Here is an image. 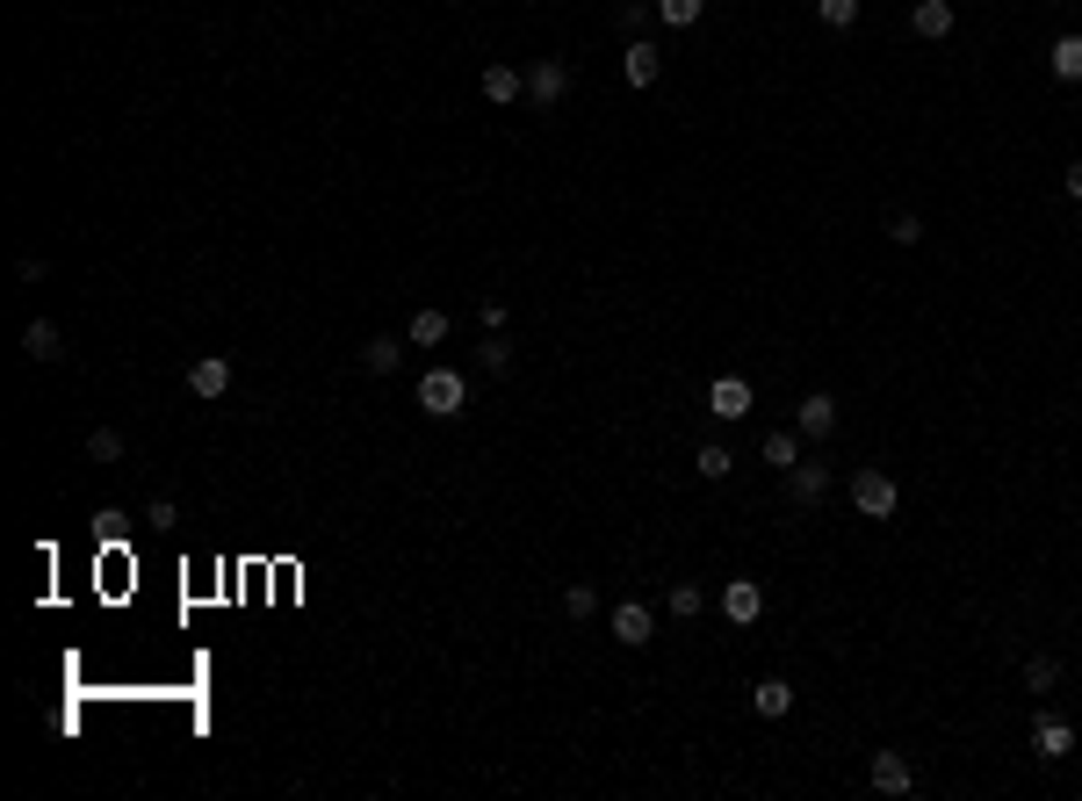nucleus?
Masks as SVG:
<instances>
[{
    "label": "nucleus",
    "mask_w": 1082,
    "mask_h": 801,
    "mask_svg": "<svg viewBox=\"0 0 1082 801\" xmlns=\"http://www.w3.org/2000/svg\"><path fill=\"white\" fill-rule=\"evenodd\" d=\"M563 94H570V66H563V58H542V66L527 72V102L534 108H556Z\"/></svg>",
    "instance_id": "423d86ee"
},
{
    "label": "nucleus",
    "mask_w": 1082,
    "mask_h": 801,
    "mask_svg": "<svg viewBox=\"0 0 1082 801\" xmlns=\"http://www.w3.org/2000/svg\"><path fill=\"white\" fill-rule=\"evenodd\" d=\"M751 384H743V376H721V384L715 390H707V412H715V419H751Z\"/></svg>",
    "instance_id": "9d476101"
},
{
    "label": "nucleus",
    "mask_w": 1082,
    "mask_h": 801,
    "mask_svg": "<svg viewBox=\"0 0 1082 801\" xmlns=\"http://www.w3.org/2000/svg\"><path fill=\"white\" fill-rule=\"evenodd\" d=\"M1061 188H1068V195H1075V203H1082V159H1075V167H1068V174H1061Z\"/></svg>",
    "instance_id": "7c9ffc66"
},
{
    "label": "nucleus",
    "mask_w": 1082,
    "mask_h": 801,
    "mask_svg": "<svg viewBox=\"0 0 1082 801\" xmlns=\"http://www.w3.org/2000/svg\"><path fill=\"white\" fill-rule=\"evenodd\" d=\"M910 30L924 36V44L953 36V0H916V8H910Z\"/></svg>",
    "instance_id": "4468645a"
},
{
    "label": "nucleus",
    "mask_w": 1082,
    "mask_h": 801,
    "mask_svg": "<svg viewBox=\"0 0 1082 801\" xmlns=\"http://www.w3.org/2000/svg\"><path fill=\"white\" fill-rule=\"evenodd\" d=\"M1047 72L1061 80V88H1075V80H1082V36H1061V44H1053V52H1047Z\"/></svg>",
    "instance_id": "a211bd4d"
},
{
    "label": "nucleus",
    "mask_w": 1082,
    "mask_h": 801,
    "mask_svg": "<svg viewBox=\"0 0 1082 801\" xmlns=\"http://www.w3.org/2000/svg\"><path fill=\"white\" fill-rule=\"evenodd\" d=\"M87 455H94V462H123V434L116 426H94V434H87Z\"/></svg>",
    "instance_id": "a878e982"
},
{
    "label": "nucleus",
    "mask_w": 1082,
    "mask_h": 801,
    "mask_svg": "<svg viewBox=\"0 0 1082 801\" xmlns=\"http://www.w3.org/2000/svg\"><path fill=\"white\" fill-rule=\"evenodd\" d=\"M751 708L765 714V722H779V714H794V686L787 679H758L751 686Z\"/></svg>",
    "instance_id": "dca6fc26"
},
{
    "label": "nucleus",
    "mask_w": 1082,
    "mask_h": 801,
    "mask_svg": "<svg viewBox=\"0 0 1082 801\" xmlns=\"http://www.w3.org/2000/svg\"><path fill=\"white\" fill-rule=\"evenodd\" d=\"M693 470H701V477H707V484H721V477L737 470V455L721 448V440H707V448H701V455H693Z\"/></svg>",
    "instance_id": "412c9836"
},
{
    "label": "nucleus",
    "mask_w": 1082,
    "mask_h": 801,
    "mask_svg": "<svg viewBox=\"0 0 1082 801\" xmlns=\"http://www.w3.org/2000/svg\"><path fill=\"white\" fill-rule=\"evenodd\" d=\"M888 239L895 245H916V239H924V225H916L910 209H895V217H888Z\"/></svg>",
    "instance_id": "c85d7f7f"
},
{
    "label": "nucleus",
    "mask_w": 1082,
    "mask_h": 801,
    "mask_svg": "<svg viewBox=\"0 0 1082 801\" xmlns=\"http://www.w3.org/2000/svg\"><path fill=\"white\" fill-rule=\"evenodd\" d=\"M1068 751H1075V722H1068V714H1039V722H1032V758L1061 766Z\"/></svg>",
    "instance_id": "20e7f679"
},
{
    "label": "nucleus",
    "mask_w": 1082,
    "mask_h": 801,
    "mask_svg": "<svg viewBox=\"0 0 1082 801\" xmlns=\"http://www.w3.org/2000/svg\"><path fill=\"white\" fill-rule=\"evenodd\" d=\"M794 434L801 440H830L838 434V398H830V390H808V398L794 404Z\"/></svg>",
    "instance_id": "7ed1b4c3"
},
{
    "label": "nucleus",
    "mask_w": 1082,
    "mask_h": 801,
    "mask_svg": "<svg viewBox=\"0 0 1082 801\" xmlns=\"http://www.w3.org/2000/svg\"><path fill=\"white\" fill-rule=\"evenodd\" d=\"M816 15H823L830 30H852V22H859V0H816Z\"/></svg>",
    "instance_id": "cd10ccee"
},
{
    "label": "nucleus",
    "mask_w": 1082,
    "mask_h": 801,
    "mask_svg": "<svg viewBox=\"0 0 1082 801\" xmlns=\"http://www.w3.org/2000/svg\"><path fill=\"white\" fill-rule=\"evenodd\" d=\"M231 384H239V376H231V362H224V354H203V362L189 368V390L203 404H217V398H231Z\"/></svg>",
    "instance_id": "0eeeda50"
},
{
    "label": "nucleus",
    "mask_w": 1082,
    "mask_h": 801,
    "mask_svg": "<svg viewBox=\"0 0 1082 801\" xmlns=\"http://www.w3.org/2000/svg\"><path fill=\"white\" fill-rule=\"evenodd\" d=\"M447 340V311H419L412 318V347H441Z\"/></svg>",
    "instance_id": "b1692460"
},
{
    "label": "nucleus",
    "mask_w": 1082,
    "mask_h": 801,
    "mask_svg": "<svg viewBox=\"0 0 1082 801\" xmlns=\"http://www.w3.org/2000/svg\"><path fill=\"white\" fill-rule=\"evenodd\" d=\"M852 505H859L866 520H888L895 505H902V491H895L888 470H859V477H852Z\"/></svg>",
    "instance_id": "f03ea898"
},
{
    "label": "nucleus",
    "mask_w": 1082,
    "mask_h": 801,
    "mask_svg": "<svg viewBox=\"0 0 1082 801\" xmlns=\"http://www.w3.org/2000/svg\"><path fill=\"white\" fill-rule=\"evenodd\" d=\"M22 354H30V362H58V354H66V332H58L52 318H30V325H22Z\"/></svg>",
    "instance_id": "f8f14e48"
},
{
    "label": "nucleus",
    "mask_w": 1082,
    "mask_h": 801,
    "mask_svg": "<svg viewBox=\"0 0 1082 801\" xmlns=\"http://www.w3.org/2000/svg\"><path fill=\"white\" fill-rule=\"evenodd\" d=\"M1053 686H1061V657H1047V650L1025 657V694H1053Z\"/></svg>",
    "instance_id": "aec40b11"
},
{
    "label": "nucleus",
    "mask_w": 1082,
    "mask_h": 801,
    "mask_svg": "<svg viewBox=\"0 0 1082 801\" xmlns=\"http://www.w3.org/2000/svg\"><path fill=\"white\" fill-rule=\"evenodd\" d=\"M650 607H642V599H620V607H614V636H620V643H628V650H642V643H650Z\"/></svg>",
    "instance_id": "ddd939ff"
},
{
    "label": "nucleus",
    "mask_w": 1082,
    "mask_h": 801,
    "mask_svg": "<svg viewBox=\"0 0 1082 801\" xmlns=\"http://www.w3.org/2000/svg\"><path fill=\"white\" fill-rule=\"evenodd\" d=\"M520 94H527V72H513V66H483V102L513 108Z\"/></svg>",
    "instance_id": "2eb2a0df"
},
{
    "label": "nucleus",
    "mask_w": 1082,
    "mask_h": 801,
    "mask_svg": "<svg viewBox=\"0 0 1082 801\" xmlns=\"http://www.w3.org/2000/svg\"><path fill=\"white\" fill-rule=\"evenodd\" d=\"M657 72H664V52H657L650 36H636V44L620 52V80H628V88H657Z\"/></svg>",
    "instance_id": "1a4fd4ad"
},
{
    "label": "nucleus",
    "mask_w": 1082,
    "mask_h": 801,
    "mask_svg": "<svg viewBox=\"0 0 1082 801\" xmlns=\"http://www.w3.org/2000/svg\"><path fill=\"white\" fill-rule=\"evenodd\" d=\"M477 368H483V376H505V368H513V347H505V332H483Z\"/></svg>",
    "instance_id": "4be33fe9"
},
{
    "label": "nucleus",
    "mask_w": 1082,
    "mask_h": 801,
    "mask_svg": "<svg viewBox=\"0 0 1082 801\" xmlns=\"http://www.w3.org/2000/svg\"><path fill=\"white\" fill-rule=\"evenodd\" d=\"M874 787H880V794H910V787H916V766L902 758V751H874Z\"/></svg>",
    "instance_id": "9b49d317"
},
{
    "label": "nucleus",
    "mask_w": 1082,
    "mask_h": 801,
    "mask_svg": "<svg viewBox=\"0 0 1082 801\" xmlns=\"http://www.w3.org/2000/svg\"><path fill=\"white\" fill-rule=\"evenodd\" d=\"M671 614H679V621H701L707 593H701V585H671Z\"/></svg>",
    "instance_id": "393cba45"
},
{
    "label": "nucleus",
    "mask_w": 1082,
    "mask_h": 801,
    "mask_svg": "<svg viewBox=\"0 0 1082 801\" xmlns=\"http://www.w3.org/2000/svg\"><path fill=\"white\" fill-rule=\"evenodd\" d=\"M563 614L570 621H592V614H600V593H592V585H563Z\"/></svg>",
    "instance_id": "bb28decb"
},
{
    "label": "nucleus",
    "mask_w": 1082,
    "mask_h": 801,
    "mask_svg": "<svg viewBox=\"0 0 1082 801\" xmlns=\"http://www.w3.org/2000/svg\"><path fill=\"white\" fill-rule=\"evenodd\" d=\"M701 15H707V0H657V22H671V30H693Z\"/></svg>",
    "instance_id": "5701e85b"
},
{
    "label": "nucleus",
    "mask_w": 1082,
    "mask_h": 801,
    "mask_svg": "<svg viewBox=\"0 0 1082 801\" xmlns=\"http://www.w3.org/2000/svg\"><path fill=\"white\" fill-rule=\"evenodd\" d=\"M787 499L801 505V513H816V505L830 499V470H823V462H794V470H787Z\"/></svg>",
    "instance_id": "6e6552de"
},
{
    "label": "nucleus",
    "mask_w": 1082,
    "mask_h": 801,
    "mask_svg": "<svg viewBox=\"0 0 1082 801\" xmlns=\"http://www.w3.org/2000/svg\"><path fill=\"white\" fill-rule=\"evenodd\" d=\"M469 404V384L455 376V368H426L419 376V412H433V419H455Z\"/></svg>",
    "instance_id": "f257e3e1"
},
{
    "label": "nucleus",
    "mask_w": 1082,
    "mask_h": 801,
    "mask_svg": "<svg viewBox=\"0 0 1082 801\" xmlns=\"http://www.w3.org/2000/svg\"><path fill=\"white\" fill-rule=\"evenodd\" d=\"M758 455H765V462L787 477L794 462H801V434H794V426H779V434H765V448H758Z\"/></svg>",
    "instance_id": "6ab92c4d"
},
{
    "label": "nucleus",
    "mask_w": 1082,
    "mask_h": 801,
    "mask_svg": "<svg viewBox=\"0 0 1082 801\" xmlns=\"http://www.w3.org/2000/svg\"><path fill=\"white\" fill-rule=\"evenodd\" d=\"M477 318H483V332H505V304H499V297H483Z\"/></svg>",
    "instance_id": "c756f323"
},
{
    "label": "nucleus",
    "mask_w": 1082,
    "mask_h": 801,
    "mask_svg": "<svg viewBox=\"0 0 1082 801\" xmlns=\"http://www.w3.org/2000/svg\"><path fill=\"white\" fill-rule=\"evenodd\" d=\"M721 614L737 628H751L758 614H765V585H758V577H729V585H721Z\"/></svg>",
    "instance_id": "39448f33"
},
{
    "label": "nucleus",
    "mask_w": 1082,
    "mask_h": 801,
    "mask_svg": "<svg viewBox=\"0 0 1082 801\" xmlns=\"http://www.w3.org/2000/svg\"><path fill=\"white\" fill-rule=\"evenodd\" d=\"M397 362H405V340H390V332H376V340L361 347V368H368V376H397Z\"/></svg>",
    "instance_id": "f3484780"
}]
</instances>
